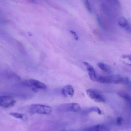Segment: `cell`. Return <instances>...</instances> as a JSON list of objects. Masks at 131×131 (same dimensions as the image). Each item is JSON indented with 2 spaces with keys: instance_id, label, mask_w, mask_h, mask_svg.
I'll return each instance as SVG.
<instances>
[{
  "instance_id": "6da1fadb",
  "label": "cell",
  "mask_w": 131,
  "mask_h": 131,
  "mask_svg": "<svg viewBox=\"0 0 131 131\" xmlns=\"http://www.w3.org/2000/svg\"><path fill=\"white\" fill-rule=\"evenodd\" d=\"M27 111L31 114L48 115L52 113V108L50 106L46 105L34 104L28 106Z\"/></svg>"
},
{
  "instance_id": "7a4b0ae2",
  "label": "cell",
  "mask_w": 131,
  "mask_h": 131,
  "mask_svg": "<svg viewBox=\"0 0 131 131\" xmlns=\"http://www.w3.org/2000/svg\"><path fill=\"white\" fill-rule=\"evenodd\" d=\"M97 81L103 84H119L125 82V80L122 76L118 75L110 76L98 75Z\"/></svg>"
},
{
  "instance_id": "3957f363",
  "label": "cell",
  "mask_w": 131,
  "mask_h": 131,
  "mask_svg": "<svg viewBox=\"0 0 131 131\" xmlns=\"http://www.w3.org/2000/svg\"><path fill=\"white\" fill-rule=\"evenodd\" d=\"M24 86L30 88L33 91H37L38 89H45L47 88V85L45 84L38 81L34 79H30L24 81L22 83Z\"/></svg>"
},
{
  "instance_id": "277c9868",
  "label": "cell",
  "mask_w": 131,
  "mask_h": 131,
  "mask_svg": "<svg viewBox=\"0 0 131 131\" xmlns=\"http://www.w3.org/2000/svg\"><path fill=\"white\" fill-rule=\"evenodd\" d=\"M86 93L89 97L94 101L98 103L105 102V98L99 91L90 89L86 90Z\"/></svg>"
},
{
  "instance_id": "5b68a950",
  "label": "cell",
  "mask_w": 131,
  "mask_h": 131,
  "mask_svg": "<svg viewBox=\"0 0 131 131\" xmlns=\"http://www.w3.org/2000/svg\"><path fill=\"white\" fill-rule=\"evenodd\" d=\"M59 110L63 112H78L81 111V107L78 103H67L60 105Z\"/></svg>"
},
{
  "instance_id": "8992f818",
  "label": "cell",
  "mask_w": 131,
  "mask_h": 131,
  "mask_svg": "<svg viewBox=\"0 0 131 131\" xmlns=\"http://www.w3.org/2000/svg\"><path fill=\"white\" fill-rule=\"evenodd\" d=\"M16 100L11 96H0V106L5 108H10L14 106Z\"/></svg>"
},
{
  "instance_id": "52a82bcc",
  "label": "cell",
  "mask_w": 131,
  "mask_h": 131,
  "mask_svg": "<svg viewBox=\"0 0 131 131\" xmlns=\"http://www.w3.org/2000/svg\"><path fill=\"white\" fill-rule=\"evenodd\" d=\"M83 64L88 70L89 76L91 80L94 81H97V78L98 75L95 72V70L94 69L93 66L87 62H84Z\"/></svg>"
},
{
  "instance_id": "ba28073f",
  "label": "cell",
  "mask_w": 131,
  "mask_h": 131,
  "mask_svg": "<svg viewBox=\"0 0 131 131\" xmlns=\"http://www.w3.org/2000/svg\"><path fill=\"white\" fill-rule=\"evenodd\" d=\"M108 127L104 125H97L85 128L82 131H110Z\"/></svg>"
},
{
  "instance_id": "9c48e42d",
  "label": "cell",
  "mask_w": 131,
  "mask_h": 131,
  "mask_svg": "<svg viewBox=\"0 0 131 131\" xmlns=\"http://www.w3.org/2000/svg\"><path fill=\"white\" fill-rule=\"evenodd\" d=\"M62 92L64 96L65 97H72L74 94V88L71 85H67L64 86Z\"/></svg>"
},
{
  "instance_id": "30bf717a",
  "label": "cell",
  "mask_w": 131,
  "mask_h": 131,
  "mask_svg": "<svg viewBox=\"0 0 131 131\" xmlns=\"http://www.w3.org/2000/svg\"><path fill=\"white\" fill-rule=\"evenodd\" d=\"M118 24L121 27L128 30H130V26L129 25L128 21L125 18L121 17L118 19Z\"/></svg>"
},
{
  "instance_id": "8fae6325",
  "label": "cell",
  "mask_w": 131,
  "mask_h": 131,
  "mask_svg": "<svg viewBox=\"0 0 131 131\" xmlns=\"http://www.w3.org/2000/svg\"><path fill=\"white\" fill-rule=\"evenodd\" d=\"M118 94L120 97L123 99L129 105L131 106V95L123 91L119 92L118 93Z\"/></svg>"
},
{
  "instance_id": "7c38bea8",
  "label": "cell",
  "mask_w": 131,
  "mask_h": 131,
  "mask_svg": "<svg viewBox=\"0 0 131 131\" xmlns=\"http://www.w3.org/2000/svg\"><path fill=\"white\" fill-rule=\"evenodd\" d=\"M97 66L101 70L107 73H111V69L109 66L103 63H99L97 64Z\"/></svg>"
},
{
  "instance_id": "4fadbf2b",
  "label": "cell",
  "mask_w": 131,
  "mask_h": 131,
  "mask_svg": "<svg viewBox=\"0 0 131 131\" xmlns=\"http://www.w3.org/2000/svg\"><path fill=\"white\" fill-rule=\"evenodd\" d=\"M10 115L11 116L17 119H22V120L26 119V115L24 114H22V113L12 112L10 113Z\"/></svg>"
},
{
  "instance_id": "5bb4252c",
  "label": "cell",
  "mask_w": 131,
  "mask_h": 131,
  "mask_svg": "<svg viewBox=\"0 0 131 131\" xmlns=\"http://www.w3.org/2000/svg\"><path fill=\"white\" fill-rule=\"evenodd\" d=\"M86 10L90 13H92V10L91 6L89 0H82Z\"/></svg>"
},
{
  "instance_id": "9a60e30c",
  "label": "cell",
  "mask_w": 131,
  "mask_h": 131,
  "mask_svg": "<svg viewBox=\"0 0 131 131\" xmlns=\"http://www.w3.org/2000/svg\"><path fill=\"white\" fill-rule=\"evenodd\" d=\"M70 32H71V34L72 35V36L74 37V38L75 40H78V35H77V34L75 33V32L73 30H71L70 31Z\"/></svg>"
},
{
  "instance_id": "2e32d148",
  "label": "cell",
  "mask_w": 131,
  "mask_h": 131,
  "mask_svg": "<svg viewBox=\"0 0 131 131\" xmlns=\"http://www.w3.org/2000/svg\"><path fill=\"white\" fill-rule=\"evenodd\" d=\"M122 118L121 117H118L117 119V124L118 125H121L122 124Z\"/></svg>"
},
{
  "instance_id": "e0dca14e",
  "label": "cell",
  "mask_w": 131,
  "mask_h": 131,
  "mask_svg": "<svg viewBox=\"0 0 131 131\" xmlns=\"http://www.w3.org/2000/svg\"><path fill=\"white\" fill-rule=\"evenodd\" d=\"M122 58L128 59L129 60L131 61V55H124L122 56Z\"/></svg>"
},
{
  "instance_id": "ac0fdd59",
  "label": "cell",
  "mask_w": 131,
  "mask_h": 131,
  "mask_svg": "<svg viewBox=\"0 0 131 131\" xmlns=\"http://www.w3.org/2000/svg\"><path fill=\"white\" fill-rule=\"evenodd\" d=\"M31 1H34V0H31Z\"/></svg>"
}]
</instances>
